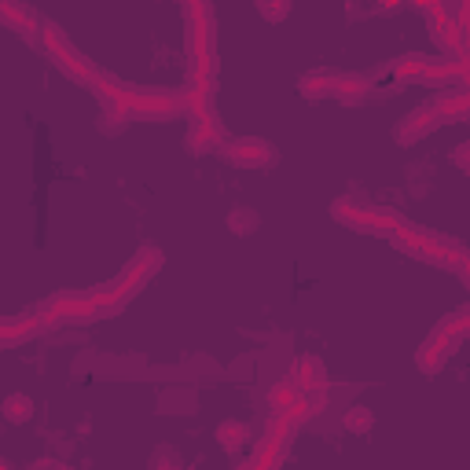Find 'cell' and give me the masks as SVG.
<instances>
[{"label":"cell","mask_w":470,"mask_h":470,"mask_svg":"<svg viewBox=\"0 0 470 470\" xmlns=\"http://www.w3.org/2000/svg\"><path fill=\"white\" fill-rule=\"evenodd\" d=\"M30 415H33V400L26 397V393H11L8 400H4V419L8 422H30Z\"/></svg>","instance_id":"obj_1"},{"label":"cell","mask_w":470,"mask_h":470,"mask_svg":"<svg viewBox=\"0 0 470 470\" xmlns=\"http://www.w3.org/2000/svg\"><path fill=\"white\" fill-rule=\"evenodd\" d=\"M217 437H221V444L231 452V448H239L250 437V430H246V422H224L221 430H217Z\"/></svg>","instance_id":"obj_2"},{"label":"cell","mask_w":470,"mask_h":470,"mask_svg":"<svg viewBox=\"0 0 470 470\" xmlns=\"http://www.w3.org/2000/svg\"><path fill=\"white\" fill-rule=\"evenodd\" d=\"M346 426H349V430H368V426H371V412L368 408H353L346 415Z\"/></svg>","instance_id":"obj_3"}]
</instances>
